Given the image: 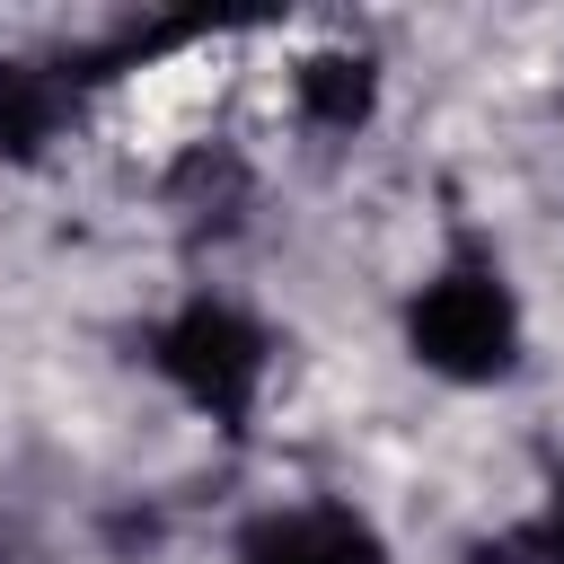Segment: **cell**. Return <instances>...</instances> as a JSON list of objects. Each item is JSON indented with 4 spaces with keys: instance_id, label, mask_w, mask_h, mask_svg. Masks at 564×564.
<instances>
[{
    "instance_id": "cell-1",
    "label": "cell",
    "mask_w": 564,
    "mask_h": 564,
    "mask_svg": "<svg viewBox=\"0 0 564 564\" xmlns=\"http://www.w3.org/2000/svg\"><path fill=\"white\" fill-rule=\"evenodd\" d=\"M405 335L441 379H502L511 344H520V317H511V291L485 264H449V273H432L414 291Z\"/></svg>"
},
{
    "instance_id": "cell-2",
    "label": "cell",
    "mask_w": 564,
    "mask_h": 564,
    "mask_svg": "<svg viewBox=\"0 0 564 564\" xmlns=\"http://www.w3.org/2000/svg\"><path fill=\"white\" fill-rule=\"evenodd\" d=\"M150 352H159V370L212 414V423H247L256 414V388H264V335L229 308V300H185L159 335H150Z\"/></svg>"
},
{
    "instance_id": "cell-3",
    "label": "cell",
    "mask_w": 564,
    "mask_h": 564,
    "mask_svg": "<svg viewBox=\"0 0 564 564\" xmlns=\"http://www.w3.org/2000/svg\"><path fill=\"white\" fill-rule=\"evenodd\" d=\"M238 564H388V546L352 511H264L238 538Z\"/></svg>"
},
{
    "instance_id": "cell-4",
    "label": "cell",
    "mask_w": 564,
    "mask_h": 564,
    "mask_svg": "<svg viewBox=\"0 0 564 564\" xmlns=\"http://www.w3.org/2000/svg\"><path fill=\"white\" fill-rule=\"evenodd\" d=\"M62 123V79L35 62H0V159H35Z\"/></svg>"
},
{
    "instance_id": "cell-5",
    "label": "cell",
    "mask_w": 564,
    "mask_h": 564,
    "mask_svg": "<svg viewBox=\"0 0 564 564\" xmlns=\"http://www.w3.org/2000/svg\"><path fill=\"white\" fill-rule=\"evenodd\" d=\"M370 97H379V70H370L361 53H317V62L300 70V115H308L317 132H352V123L370 115Z\"/></svg>"
},
{
    "instance_id": "cell-6",
    "label": "cell",
    "mask_w": 564,
    "mask_h": 564,
    "mask_svg": "<svg viewBox=\"0 0 564 564\" xmlns=\"http://www.w3.org/2000/svg\"><path fill=\"white\" fill-rule=\"evenodd\" d=\"M476 564H564V476L546 485V511H538L520 538H502V546H476Z\"/></svg>"
}]
</instances>
